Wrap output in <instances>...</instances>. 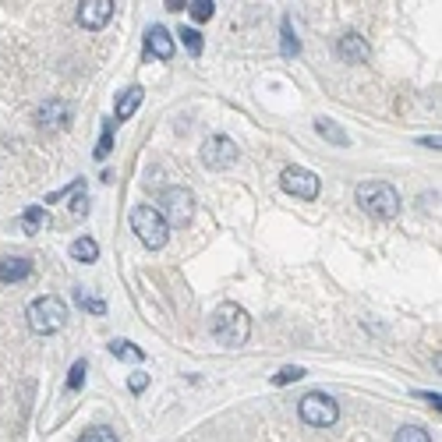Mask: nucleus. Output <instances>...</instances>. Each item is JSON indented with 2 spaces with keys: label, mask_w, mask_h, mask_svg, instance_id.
I'll use <instances>...</instances> for the list:
<instances>
[{
  "label": "nucleus",
  "mask_w": 442,
  "mask_h": 442,
  "mask_svg": "<svg viewBox=\"0 0 442 442\" xmlns=\"http://www.w3.org/2000/svg\"><path fill=\"white\" fill-rule=\"evenodd\" d=\"M43 227H46V209L43 205H28L25 216H21V230L25 233H39Z\"/></svg>",
  "instance_id": "nucleus-16"
},
{
  "label": "nucleus",
  "mask_w": 442,
  "mask_h": 442,
  "mask_svg": "<svg viewBox=\"0 0 442 442\" xmlns=\"http://www.w3.org/2000/svg\"><path fill=\"white\" fill-rule=\"evenodd\" d=\"M248 333H251V318H248V311L241 305L227 301V305H220L213 311V336L223 347H241L248 340Z\"/></svg>",
  "instance_id": "nucleus-1"
},
{
  "label": "nucleus",
  "mask_w": 442,
  "mask_h": 442,
  "mask_svg": "<svg viewBox=\"0 0 442 442\" xmlns=\"http://www.w3.org/2000/svg\"><path fill=\"white\" fill-rule=\"evenodd\" d=\"M39 124L43 128H64L68 124V117H71V106L64 103V99H50V103H43L39 106Z\"/></svg>",
  "instance_id": "nucleus-11"
},
{
  "label": "nucleus",
  "mask_w": 442,
  "mask_h": 442,
  "mask_svg": "<svg viewBox=\"0 0 442 442\" xmlns=\"http://www.w3.org/2000/svg\"><path fill=\"white\" fill-rule=\"evenodd\" d=\"M188 11H191V18H195V21H209V18H213V11H216V4H213V0H191Z\"/></svg>",
  "instance_id": "nucleus-24"
},
{
  "label": "nucleus",
  "mask_w": 442,
  "mask_h": 442,
  "mask_svg": "<svg viewBox=\"0 0 442 442\" xmlns=\"http://www.w3.org/2000/svg\"><path fill=\"white\" fill-rule=\"evenodd\" d=\"M113 117L110 121H103V135H99V145H96V160H106L110 156V149H113Z\"/></svg>",
  "instance_id": "nucleus-20"
},
{
  "label": "nucleus",
  "mask_w": 442,
  "mask_h": 442,
  "mask_svg": "<svg viewBox=\"0 0 442 442\" xmlns=\"http://www.w3.org/2000/svg\"><path fill=\"white\" fill-rule=\"evenodd\" d=\"M336 53L343 57L347 64H365L368 57H372V46L358 36V32H347V36H340V43H336Z\"/></svg>",
  "instance_id": "nucleus-10"
},
{
  "label": "nucleus",
  "mask_w": 442,
  "mask_h": 442,
  "mask_svg": "<svg viewBox=\"0 0 442 442\" xmlns=\"http://www.w3.org/2000/svg\"><path fill=\"white\" fill-rule=\"evenodd\" d=\"M131 230L138 233V241L145 248H163L166 244V220L160 216V209H153V205H135L131 209Z\"/></svg>",
  "instance_id": "nucleus-4"
},
{
  "label": "nucleus",
  "mask_w": 442,
  "mask_h": 442,
  "mask_svg": "<svg viewBox=\"0 0 442 442\" xmlns=\"http://www.w3.org/2000/svg\"><path fill=\"white\" fill-rule=\"evenodd\" d=\"M149 53H156L160 61H170V57H173V36L166 32L163 25L149 28Z\"/></svg>",
  "instance_id": "nucleus-13"
},
{
  "label": "nucleus",
  "mask_w": 442,
  "mask_h": 442,
  "mask_svg": "<svg viewBox=\"0 0 442 442\" xmlns=\"http://www.w3.org/2000/svg\"><path fill=\"white\" fill-rule=\"evenodd\" d=\"M128 386H131V393H142L145 386H149V375H145V372H135V375L128 378Z\"/></svg>",
  "instance_id": "nucleus-28"
},
{
  "label": "nucleus",
  "mask_w": 442,
  "mask_h": 442,
  "mask_svg": "<svg viewBox=\"0 0 442 442\" xmlns=\"http://www.w3.org/2000/svg\"><path fill=\"white\" fill-rule=\"evenodd\" d=\"M110 354H113V358H128V361H142L145 358V350L135 347V343H128V340H113L110 343Z\"/></svg>",
  "instance_id": "nucleus-18"
},
{
  "label": "nucleus",
  "mask_w": 442,
  "mask_h": 442,
  "mask_svg": "<svg viewBox=\"0 0 442 442\" xmlns=\"http://www.w3.org/2000/svg\"><path fill=\"white\" fill-rule=\"evenodd\" d=\"M315 131L326 138V142H333V145H350V135H347L336 121H329V117H318V121H315Z\"/></svg>",
  "instance_id": "nucleus-15"
},
{
  "label": "nucleus",
  "mask_w": 442,
  "mask_h": 442,
  "mask_svg": "<svg viewBox=\"0 0 442 442\" xmlns=\"http://www.w3.org/2000/svg\"><path fill=\"white\" fill-rule=\"evenodd\" d=\"M421 145H428V149H439V145H442V142H439V135H435V138L428 135V138H421Z\"/></svg>",
  "instance_id": "nucleus-30"
},
{
  "label": "nucleus",
  "mask_w": 442,
  "mask_h": 442,
  "mask_svg": "<svg viewBox=\"0 0 442 442\" xmlns=\"http://www.w3.org/2000/svg\"><path fill=\"white\" fill-rule=\"evenodd\" d=\"M71 213H75V216H78V220H81V216H85V213H88V198H85V195H81V191H78V198H75V202H71Z\"/></svg>",
  "instance_id": "nucleus-29"
},
{
  "label": "nucleus",
  "mask_w": 442,
  "mask_h": 442,
  "mask_svg": "<svg viewBox=\"0 0 442 442\" xmlns=\"http://www.w3.org/2000/svg\"><path fill=\"white\" fill-rule=\"evenodd\" d=\"M298 410H301L305 425H311V428H329V425H336V418H340L336 400L326 396V393H308V396L298 403Z\"/></svg>",
  "instance_id": "nucleus-5"
},
{
  "label": "nucleus",
  "mask_w": 442,
  "mask_h": 442,
  "mask_svg": "<svg viewBox=\"0 0 442 442\" xmlns=\"http://www.w3.org/2000/svg\"><path fill=\"white\" fill-rule=\"evenodd\" d=\"M160 216L166 220V227H184L195 216V195L188 188H166L163 191V209Z\"/></svg>",
  "instance_id": "nucleus-6"
},
{
  "label": "nucleus",
  "mask_w": 442,
  "mask_h": 442,
  "mask_svg": "<svg viewBox=\"0 0 442 442\" xmlns=\"http://www.w3.org/2000/svg\"><path fill=\"white\" fill-rule=\"evenodd\" d=\"M393 442H432V435H428L425 428H418V425H403Z\"/></svg>",
  "instance_id": "nucleus-22"
},
{
  "label": "nucleus",
  "mask_w": 442,
  "mask_h": 442,
  "mask_svg": "<svg viewBox=\"0 0 442 442\" xmlns=\"http://www.w3.org/2000/svg\"><path fill=\"white\" fill-rule=\"evenodd\" d=\"M71 258H75V262H96V258H99V244H96L93 238H78V241L71 244Z\"/></svg>",
  "instance_id": "nucleus-17"
},
{
  "label": "nucleus",
  "mask_w": 442,
  "mask_h": 442,
  "mask_svg": "<svg viewBox=\"0 0 442 442\" xmlns=\"http://www.w3.org/2000/svg\"><path fill=\"white\" fill-rule=\"evenodd\" d=\"M75 301L85 308V311H93V315H106V301L103 298H93V294H88V290H75Z\"/></svg>",
  "instance_id": "nucleus-19"
},
{
  "label": "nucleus",
  "mask_w": 442,
  "mask_h": 442,
  "mask_svg": "<svg viewBox=\"0 0 442 442\" xmlns=\"http://www.w3.org/2000/svg\"><path fill=\"white\" fill-rule=\"evenodd\" d=\"M280 50H283V57H298V53H301V43H298V36H294V28H290L287 18H283V39H280Z\"/></svg>",
  "instance_id": "nucleus-21"
},
{
  "label": "nucleus",
  "mask_w": 442,
  "mask_h": 442,
  "mask_svg": "<svg viewBox=\"0 0 442 442\" xmlns=\"http://www.w3.org/2000/svg\"><path fill=\"white\" fill-rule=\"evenodd\" d=\"M202 160L209 170H227V166L238 163V145H233L227 135H213L202 145Z\"/></svg>",
  "instance_id": "nucleus-7"
},
{
  "label": "nucleus",
  "mask_w": 442,
  "mask_h": 442,
  "mask_svg": "<svg viewBox=\"0 0 442 442\" xmlns=\"http://www.w3.org/2000/svg\"><path fill=\"white\" fill-rule=\"evenodd\" d=\"M81 382H85V361H75V368H71V375H68V390H71V393L81 390Z\"/></svg>",
  "instance_id": "nucleus-27"
},
{
  "label": "nucleus",
  "mask_w": 442,
  "mask_h": 442,
  "mask_svg": "<svg viewBox=\"0 0 442 442\" xmlns=\"http://www.w3.org/2000/svg\"><path fill=\"white\" fill-rule=\"evenodd\" d=\"M358 205H361L368 216L390 220V216L400 213L403 202H400V195H396L393 184H386V181H365V184H358Z\"/></svg>",
  "instance_id": "nucleus-2"
},
{
  "label": "nucleus",
  "mask_w": 442,
  "mask_h": 442,
  "mask_svg": "<svg viewBox=\"0 0 442 442\" xmlns=\"http://www.w3.org/2000/svg\"><path fill=\"white\" fill-rule=\"evenodd\" d=\"M298 378H305V368H283V372H276L273 375V386H287V382H298Z\"/></svg>",
  "instance_id": "nucleus-26"
},
{
  "label": "nucleus",
  "mask_w": 442,
  "mask_h": 442,
  "mask_svg": "<svg viewBox=\"0 0 442 442\" xmlns=\"http://www.w3.org/2000/svg\"><path fill=\"white\" fill-rule=\"evenodd\" d=\"M142 99H145V88L142 85H131V88H124L121 93V99H117V110H113V121H128V117L142 106Z\"/></svg>",
  "instance_id": "nucleus-12"
},
{
  "label": "nucleus",
  "mask_w": 442,
  "mask_h": 442,
  "mask_svg": "<svg viewBox=\"0 0 442 442\" xmlns=\"http://www.w3.org/2000/svg\"><path fill=\"white\" fill-rule=\"evenodd\" d=\"M181 43L188 46V53H191V57H198V53H202V36H198V28H181Z\"/></svg>",
  "instance_id": "nucleus-25"
},
{
  "label": "nucleus",
  "mask_w": 442,
  "mask_h": 442,
  "mask_svg": "<svg viewBox=\"0 0 442 442\" xmlns=\"http://www.w3.org/2000/svg\"><path fill=\"white\" fill-rule=\"evenodd\" d=\"M113 0H85V4L78 8V21L85 25V28H103L106 21H110V15H113Z\"/></svg>",
  "instance_id": "nucleus-9"
},
{
  "label": "nucleus",
  "mask_w": 442,
  "mask_h": 442,
  "mask_svg": "<svg viewBox=\"0 0 442 442\" xmlns=\"http://www.w3.org/2000/svg\"><path fill=\"white\" fill-rule=\"evenodd\" d=\"M78 442H117V432H113V428H106V425H99V428L81 432V439H78Z\"/></svg>",
  "instance_id": "nucleus-23"
},
{
  "label": "nucleus",
  "mask_w": 442,
  "mask_h": 442,
  "mask_svg": "<svg viewBox=\"0 0 442 442\" xmlns=\"http://www.w3.org/2000/svg\"><path fill=\"white\" fill-rule=\"evenodd\" d=\"M28 326H32V333L39 336H50V333H61L64 322H68V308L61 298H39L28 305Z\"/></svg>",
  "instance_id": "nucleus-3"
},
{
  "label": "nucleus",
  "mask_w": 442,
  "mask_h": 442,
  "mask_svg": "<svg viewBox=\"0 0 442 442\" xmlns=\"http://www.w3.org/2000/svg\"><path fill=\"white\" fill-rule=\"evenodd\" d=\"M421 400H428L432 407H439V393H421Z\"/></svg>",
  "instance_id": "nucleus-31"
},
{
  "label": "nucleus",
  "mask_w": 442,
  "mask_h": 442,
  "mask_svg": "<svg viewBox=\"0 0 442 442\" xmlns=\"http://www.w3.org/2000/svg\"><path fill=\"white\" fill-rule=\"evenodd\" d=\"M25 276H32V262L28 258H4L0 262V280L4 283H18Z\"/></svg>",
  "instance_id": "nucleus-14"
},
{
  "label": "nucleus",
  "mask_w": 442,
  "mask_h": 442,
  "mask_svg": "<svg viewBox=\"0 0 442 442\" xmlns=\"http://www.w3.org/2000/svg\"><path fill=\"white\" fill-rule=\"evenodd\" d=\"M280 184H283L287 195H298L305 202H311L318 195V177L311 170H305V166H287L283 177H280Z\"/></svg>",
  "instance_id": "nucleus-8"
}]
</instances>
